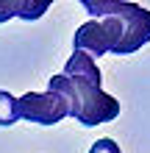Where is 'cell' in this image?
Instances as JSON below:
<instances>
[{"mask_svg": "<svg viewBox=\"0 0 150 153\" xmlns=\"http://www.w3.org/2000/svg\"><path fill=\"white\" fill-rule=\"evenodd\" d=\"M61 75H67V78H83V81H92V84H98V86L103 84V75H100L98 64H95V59L86 56V53H81V50H72V56L67 59V67H64Z\"/></svg>", "mask_w": 150, "mask_h": 153, "instance_id": "cell-6", "label": "cell"}, {"mask_svg": "<svg viewBox=\"0 0 150 153\" xmlns=\"http://www.w3.org/2000/svg\"><path fill=\"white\" fill-rule=\"evenodd\" d=\"M47 92H56L64 97L67 114L78 120L86 128L111 123L120 117V100L103 92V86L92 84L83 78H67V75H53L47 84Z\"/></svg>", "mask_w": 150, "mask_h": 153, "instance_id": "cell-2", "label": "cell"}, {"mask_svg": "<svg viewBox=\"0 0 150 153\" xmlns=\"http://www.w3.org/2000/svg\"><path fill=\"white\" fill-rule=\"evenodd\" d=\"M83 8L103 22L114 56H131L150 42V11L122 0H83Z\"/></svg>", "mask_w": 150, "mask_h": 153, "instance_id": "cell-1", "label": "cell"}, {"mask_svg": "<svg viewBox=\"0 0 150 153\" xmlns=\"http://www.w3.org/2000/svg\"><path fill=\"white\" fill-rule=\"evenodd\" d=\"M17 114L20 120L36 123V125H56L67 120V103L56 92H25L17 97Z\"/></svg>", "mask_w": 150, "mask_h": 153, "instance_id": "cell-3", "label": "cell"}, {"mask_svg": "<svg viewBox=\"0 0 150 153\" xmlns=\"http://www.w3.org/2000/svg\"><path fill=\"white\" fill-rule=\"evenodd\" d=\"M72 48L86 53V56H92V59H98V56H106V53L111 50V39H109V33H106L100 20H89V22H83L81 28L75 31Z\"/></svg>", "mask_w": 150, "mask_h": 153, "instance_id": "cell-4", "label": "cell"}, {"mask_svg": "<svg viewBox=\"0 0 150 153\" xmlns=\"http://www.w3.org/2000/svg\"><path fill=\"white\" fill-rule=\"evenodd\" d=\"M20 123V114H17V97L11 92H0V128H8V125Z\"/></svg>", "mask_w": 150, "mask_h": 153, "instance_id": "cell-7", "label": "cell"}, {"mask_svg": "<svg viewBox=\"0 0 150 153\" xmlns=\"http://www.w3.org/2000/svg\"><path fill=\"white\" fill-rule=\"evenodd\" d=\"M50 8V0H0V22L20 17V20H39Z\"/></svg>", "mask_w": 150, "mask_h": 153, "instance_id": "cell-5", "label": "cell"}, {"mask_svg": "<svg viewBox=\"0 0 150 153\" xmlns=\"http://www.w3.org/2000/svg\"><path fill=\"white\" fill-rule=\"evenodd\" d=\"M89 153H122V150H120V145L114 139H98L89 148Z\"/></svg>", "mask_w": 150, "mask_h": 153, "instance_id": "cell-8", "label": "cell"}]
</instances>
